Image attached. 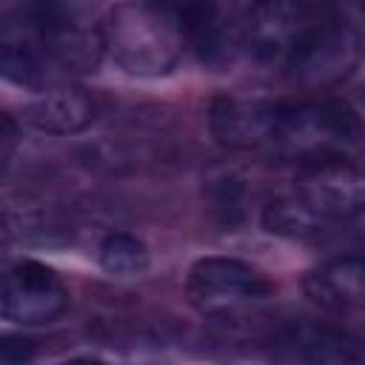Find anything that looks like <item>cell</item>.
Wrapping results in <instances>:
<instances>
[{"label":"cell","instance_id":"6da1fadb","mask_svg":"<svg viewBox=\"0 0 365 365\" xmlns=\"http://www.w3.org/2000/svg\"><path fill=\"white\" fill-rule=\"evenodd\" d=\"M365 205V174L345 160L302 165L294 188L262 211V228L279 237H319L334 222Z\"/></svg>","mask_w":365,"mask_h":365},{"label":"cell","instance_id":"7a4b0ae2","mask_svg":"<svg viewBox=\"0 0 365 365\" xmlns=\"http://www.w3.org/2000/svg\"><path fill=\"white\" fill-rule=\"evenodd\" d=\"M100 31L111 60L140 77L171 71L188 46L182 0H120Z\"/></svg>","mask_w":365,"mask_h":365},{"label":"cell","instance_id":"3957f363","mask_svg":"<svg viewBox=\"0 0 365 365\" xmlns=\"http://www.w3.org/2000/svg\"><path fill=\"white\" fill-rule=\"evenodd\" d=\"M362 140L365 125L356 108H351L345 100L325 97L291 106L282 103L268 151L308 165L322 160H345L359 148Z\"/></svg>","mask_w":365,"mask_h":365},{"label":"cell","instance_id":"277c9868","mask_svg":"<svg viewBox=\"0 0 365 365\" xmlns=\"http://www.w3.org/2000/svg\"><path fill=\"white\" fill-rule=\"evenodd\" d=\"M334 17V0H254L245 23L248 51L262 66H285V60Z\"/></svg>","mask_w":365,"mask_h":365},{"label":"cell","instance_id":"5b68a950","mask_svg":"<svg viewBox=\"0 0 365 365\" xmlns=\"http://www.w3.org/2000/svg\"><path fill=\"white\" fill-rule=\"evenodd\" d=\"M271 297V282L234 257H205L188 271V299L205 317H228Z\"/></svg>","mask_w":365,"mask_h":365},{"label":"cell","instance_id":"8992f818","mask_svg":"<svg viewBox=\"0 0 365 365\" xmlns=\"http://www.w3.org/2000/svg\"><path fill=\"white\" fill-rule=\"evenodd\" d=\"M66 305H68V291L48 265L23 259L6 271L0 291L3 319L17 325H40L60 317Z\"/></svg>","mask_w":365,"mask_h":365},{"label":"cell","instance_id":"52a82bcc","mask_svg":"<svg viewBox=\"0 0 365 365\" xmlns=\"http://www.w3.org/2000/svg\"><path fill=\"white\" fill-rule=\"evenodd\" d=\"M359 60V37L356 31L339 20H328L319 31H314L288 60L285 74L299 86H331L354 71Z\"/></svg>","mask_w":365,"mask_h":365},{"label":"cell","instance_id":"ba28073f","mask_svg":"<svg viewBox=\"0 0 365 365\" xmlns=\"http://www.w3.org/2000/svg\"><path fill=\"white\" fill-rule=\"evenodd\" d=\"M0 68L3 77L23 86L43 91L48 86H57L63 71L57 68L54 57L46 48V40L40 34V26L34 17L23 9L17 14H9L0 34Z\"/></svg>","mask_w":365,"mask_h":365},{"label":"cell","instance_id":"9c48e42d","mask_svg":"<svg viewBox=\"0 0 365 365\" xmlns=\"http://www.w3.org/2000/svg\"><path fill=\"white\" fill-rule=\"evenodd\" d=\"M282 103H271L262 97H240V94H222L211 103L208 111V128L217 137V143L228 148H271L277 120H279Z\"/></svg>","mask_w":365,"mask_h":365},{"label":"cell","instance_id":"30bf717a","mask_svg":"<svg viewBox=\"0 0 365 365\" xmlns=\"http://www.w3.org/2000/svg\"><path fill=\"white\" fill-rule=\"evenodd\" d=\"M185 40L205 66H225L242 37L234 0H182Z\"/></svg>","mask_w":365,"mask_h":365},{"label":"cell","instance_id":"8fae6325","mask_svg":"<svg viewBox=\"0 0 365 365\" xmlns=\"http://www.w3.org/2000/svg\"><path fill=\"white\" fill-rule=\"evenodd\" d=\"M311 302L334 314H362L365 311V257L336 254L302 279Z\"/></svg>","mask_w":365,"mask_h":365},{"label":"cell","instance_id":"7c38bea8","mask_svg":"<svg viewBox=\"0 0 365 365\" xmlns=\"http://www.w3.org/2000/svg\"><path fill=\"white\" fill-rule=\"evenodd\" d=\"M279 359L291 362H328V365H365V342L336 328L302 325L279 336Z\"/></svg>","mask_w":365,"mask_h":365},{"label":"cell","instance_id":"4fadbf2b","mask_svg":"<svg viewBox=\"0 0 365 365\" xmlns=\"http://www.w3.org/2000/svg\"><path fill=\"white\" fill-rule=\"evenodd\" d=\"M91 117H94V106L88 94L83 88L63 86V83L43 88L34 100L23 106V123L48 134L80 131L91 123Z\"/></svg>","mask_w":365,"mask_h":365},{"label":"cell","instance_id":"5bb4252c","mask_svg":"<svg viewBox=\"0 0 365 365\" xmlns=\"http://www.w3.org/2000/svg\"><path fill=\"white\" fill-rule=\"evenodd\" d=\"M26 11L54 29H100V0H26Z\"/></svg>","mask_w":365,"mask_h":365},{"label":"cell","instance_id":"9a60e30c","mask_svg":"<svg viewBox=\"0 0 365 365\" xmlns=\"http://www.w3.org/2000/svg\"><path fill=\"white\" fill-rule=\"evenodd\" d=\"M100 265L117 277H134L148 268V248L131 234H111L100 242Z\"/></svg>","mask_w":365,"mask_h":365},{"label":"cell","instance_id":"2e32d148","mask_svg":"<svg viewBox=\"0 0 365 365\" xmlns=\"http://www.w3.org/2000/svg\"><path fill=\"white\" fill-rule=\"evenodd\" d=\"M325 242L342 248L339 254H354V257H365V205H359L354 214H348L345 220L334 222L331 228H325L319 234Z\"/></svg>","mask_w":365,"mask_h":365},{"label":"cell","instance_id":"e0dca14e","mask_svg":"<svg viewBox=\"0 0 365 365\" xmlns=\"http://www.w3.org/2000/svg\"><path fill=\"white\" fill-rule=\"evenodd\" d=\"M0 359L6 365H23V362L34 359V339H29V336H3Z\"/></svg>","mask_w":365,"mask_h":365},{"label":"cell","instance_id":"ac0fdd59","mask_svg":"<svg viewBox=\"0 0 365 365\" xmlns=\"http://www.w3.org/2000/svg\"><path fill=\"white\" fill-rule=\"evenodd\" d=\"M11 145H14V123L9 114H3V165L11 160Z\"/></svg>","mask_w":365,"mask_h":365}]
</instances>
